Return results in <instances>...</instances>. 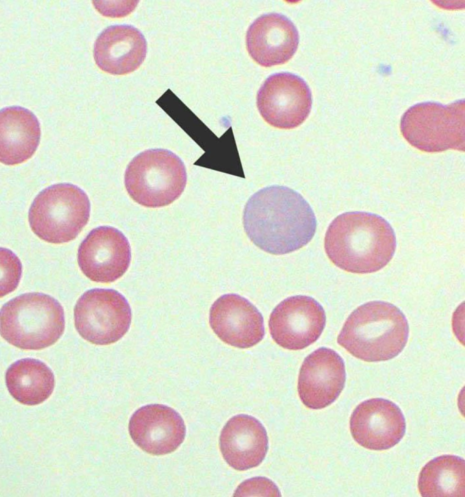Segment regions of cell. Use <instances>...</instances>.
I'll return each instance as SVG.
<instances>
[{
	"label": "cell",
	"instance_id": "cell-21",
	"mask_svg": "<svg viewBox=\"0 0 465 497\" xmlns=\"http://www.w3.org/2000/svg\"><path fill=\"white\" fill-rule=\"evenodd\" d=\"M465 460L459 456L444 455L433 459L419 473V493L426 497H465Z\"/></svg>",
	"mask_w": 465,
	"mask_h": 497
},
{
	"label": "cell",
	"instance_id": "cell-13",
	"mask_svg": "<svg viewBox=\"0 0 465 497\" xmlns=\"http://www.w3.org/2000/svg\"><path fill=\"white\" fill-rule=\"evenodd\" d=\"M343 358L334 350L319 348L305 359L298 376L297 390L302 403L311 409H321L339 396L345 382Z\"/></svg>",
	"mask_w": 465,
	"mask_h": 497
},
{
	"label": "cell",
	"instance_id": "cell-5",
	"mask_svg": "<svg viewBox=\"0 0 465 497\" xmlns=\"http://www.w3.org/2000/svg\"><path fill=\"white\" fill-rule=\"evenodd\" d=\"M90 204L86 193L69 183L52 185L41 191L32 202L28 220L41 239L61 244L74 239L87 223Z\"/></svg>",
	"mask_w": 465,
	"mask_h": 497
},
{
	"label": "cell",
	"instance_id": "cell-6",
	"mask_svg": "<svg viewBox=\"0 0 465 497\" xmlns=\"http://www.w3.org/2000/svg\"><path fill=\"white\" fill-rule=\"evenodd\" d=\"M187 173L181 159L170 150H145L128 165L124 184L131 198L139 204L158 208L170 204L182 194Z\"/></svg>",
	"mask_w": 465,
	"mask_h": 497
},
{
	"label": "cell",
	"instance_id": "cell-22",
	"mask_svg": "<svg viewBox=\"0 0 465 497\" xmlns=\"http://www.w3.org/2000/svg\"><path fill=\"white\" fill-rule=\"evenodd\" d=\"M0 297L13 292L17 286L22 273L18 258L10 250L0 248Z\"/></svg>",
	"mask_w": 465,
	"mask_h": 497
},
{
	"label": "cell",
	"instance_id": "cell-2",
	"mask_svg": "<svg viewBox=\"0 0 465 497\" xmlns=\"http://www.w3.org/2000/svg\"><path fill=\"white\" fill-rule=\"evenodd\" d=\"M331 262L345 271L377 272L392 259L396 238L390 224L381 216L365 212L343 213L328 226L324 238Z\"/></svg>",
	"mask_w": 465,
	"mask_h": 497
},
{
	"label": "cell",
	"instance_id": "cell-19",
	"mask_svg": "<svg viewBox=\"0 0 465 497\" xmlns=\"http://www.w3.org/2000/svg\"><path fill=\"white\" fill-rule=\"evenodd\" d=\"M41 130L36 116L20 106L4 108L0 113V160L13 166L29 159L40 142Z\"/></svg>",
	"mask_w": 465,
	"mask_h": 497
},
{
	"label": "cell",
	"instance_id": "cell-18",
	"mask_svg": "<svg viewBox=\"0 0 465 497\" xmlns=\"http://www.w3.org/2000/svg\"><path fill=\"white\" fill-rule=\"evenodd\" d=\"M223 457L233 468L246 470L258 466L268 448L266 431L256 418L241 414L231 418L219 439Z\"/></svg>",
	"mask_w": 465,
	"mask_h": 497
},
{
	"label": "cell",
	"instance_id": "cell-23",
	"mask_svg": "<svg viewBox=\"0 0 465 497\" xmlns=\"http://www.w3.org/2000/svg\"><path fill=\"white\" fill-rule=\"evenodd\" d=\"M281 496L276 485L264 477H255L241 483L234 496Z\"/></svg>",
	"mask_w": 465,
	"mask_h": 497
},
{
	"label": "cell",
	"instance_id": "cell-8",
	"mask_svg": "<svg viewBox=\"0 0 465 497\" xmlns=\"http://www.w3.org/2000/svg\"><path fill=\"white\" fill-rule=\"evenodd\" d=\"M74 318L75 328L85 340L107 345L120 340L128 331L132 311L127 300L118 291L94 288L78 299Z\"/></svg>",
	"mask_w": 465,
	"mask_h": 497
},
{
	"label": "cell",
	"instance_id": "cell-14",
	"mask_svg": "<svg viewBox=\"0 0 465 497\" xmlns=\"http://www.w3.org/2000/svg\"><path fill=\"white\" fill-rule=\"evenodd\" d=\"M209 320L218 337L236 348L252 347L265 335L261 314L248 299L238 294H227L216 299L210 309Z\"/></svg>",
	"mask_w": 465,
	"mask_h": 497
},
{
	"label": "cell",
	"instance_id": "cell-10",
	"mask_svg": "<svg viewBox=\"0 0 465 497\" xmlns=\"http://www.w3.org/2000/svg\"><path fill=\"white\" fill-rule=\"evenodd\" d=\"M326 317L322 305L313 298L296 295L280 302L269 320L270 334L279 346L300 350L314 343L325 326Z\"/></svg>",
	"mask_w": 465,
	"mask_h": 497
},
{
	"label": "cell",
	"instance_id": "cell-16",
	"mask_svg": "<svg viewBox=\"0 0 465 497\" xmlns=\"http://www.w3.org/2000/svg\"><path fill=\"white\" fill-rule=\"evenodd\" d=\"M299 41L294 24L276 13L263 15L249 26L246 35L248 52L264 67L283 64L296 52Z\"/></svg>",
	"mask_w": 465,
	"mask_h": 497
},
{
	"label": "cell",
	"instance_id": "cell-20",
	"mask_svg": "<svg viewBox=\"0 0 465 497\" xmlns=\"http://www.w3.org/2000/svg\"><path fill=\"white\" fill-rule=\"evenodd\" d=\"M5 382L16 400L25 405H34L50 396L55 381L52 371L45 363L28 358L19 360L8 367Z\"/></svg>",
	"mask_w": 465,
	"mask_h": 497
},
{
	"label": "cell",
	"instance_id": "cell-11",
	"mask_svg": "<svg viewBox=\"0 0 465 497\" xmlns=\"http://www.w3.org/2000/svg\"><path fill=\"white\" fill-rule=\"evenodd\" d=\"M131 259L129 242L118 229L102 226L91 230L80 244L77 260L80 269L90 280L112 282L128 269Z\"/></svg>",
	"mask_w": 465,
	"mask_h": 497
},
{
	"label": "cell",
	"instance_id": "cell-12",
	"mask_svg": "<svg viewBox=\"0 0 465 497\" xmlns=\"http://www.w3.org/2000/svg\"><path fill=\"white\" fill-rule=\"evenodd\" d=\"M355 441L367 449L383 450L398 444L406 431V421L399 407L388 399L373 398L360 403L350 419Z\"/></svg>",
	"mask_w": 465,
	"mask_h": 497
},
{
	"label": "cell",
	"instance_id": "cell-1",
	"mask_svg": "<svg viewBox=\"0 0 465 497\" xmlns=\"http://www.w3.org/2000/svg\"><path fill=\"white\" fill-rule=\"evenodd\" d=\"M244 230L257 247L283 255L296 251L312 239L316 229L314 213L296 191L272 185L254 194L243 213Z\"/></svg>",
	"mask_w": 465,
	"mask_h": 497
},
{
	"label": "cell",
	"instance_id": "cell-15",
	"mask_svg": "<svg viewBox=\"0 0 465 497\" xmlns=\"http://www.w3.org/2000/svg\"><path fill=\"white\" fill-rule=\"evenodd\" d=\"M129 432L134 443L155 455L174 451L183 442L186 427L180 415L162 404H150L137 410L130 418Z\"/></svg>",
	"mask_w": 465,
	"mask_h": 497
},
{
	"label": "cell",
	"instance_id": "cell-4",
	"mask_svg": "<svg viewBox=\"0 0 465 497\" xmlns=\"http://www.w3.org/2000/svg\"><path fill=\"white\" fill-rule=\"evenodd\" d=\"M65 325L63 307L44 293L20 295L1 308V336L21 349L38 350L53 345L63 334Z\"/></svg>",
	"mask_w": 465,
	"mask_h": 497
},
{
	"label": "cell",
	"instance_id": "cell-3",
	"mask_svg": "<svg viewBox=\"0 0 465 497\" xmlns=\"http://www.w3.org/2000/svg\"><path fill=\"white\" fill-rule=\"evenodd\" d=\"M407 319L396 306L372 301L354 310L344 322L338 343L356 358L367 362L391 360L400 354L409 337Z\"/></svg>",
	"mask_w": 465,
	"mask_h": 497
},
{
	"label": "cell",
	"instance_id": "cell-9",
	"mask_svg": "<svg viewBox=\"0 0 465 497\" xmlns=\"http://www.w3.org/2000/svg\"><path fill=\"white\" fill-rule=\"evenodd\" d=\"M258 110L269 125L285 130L295 128L308 117L311 109L310 90L301 78L289 72L270 75L257 97Z\"/></svg>",
	"mask_w": 465,
	"mask_h": 497
},
{
	"label": "cell",
	"instance_id": "cell-7",
	"mask_svg": "<svg viewBox=\"0 0 465 497\" xmlns=\"http://www.w3.org/2000/svg\"><path fill=\"white\" fill-rule=\"evenodd\" d=\"M464 101L446 105L431 102L414 105L401 117V133L411 145L421 151H464Z\"/></svg>",
	"mask_w": 465,
	"mask_h": 497
},
{
	"label": "cell",
	"instance_id": "cell-17",
	"mask_svg": "<svg viewBox=\"0 0 465 497\" xmlns=\"http://www.w3.org/2000/svg\"><path fill=\"white\" fill-rule=\"evenodd\" d=\"M146 53L144 36L129 25L107 27L94 45L96 65L102 70L113 75H124L136 70L144 61Z\"/></svg>",
	"mask_w": 465,
	"mask_h": 497
}]
</instances>
